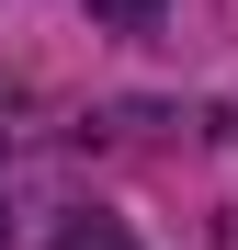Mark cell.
I'll list each match as a JSON object with an SVG mask.
<instances>
[{"mask_svg":"<svg viewBox=\"0 0 238 250\" xmlns=\"http://www.w3.org/2000/svg\"><path fill=\"white\" fill-rule=\"evenodd\" d=\"M57 250H136V239H125V228H113V216H79V228H68Z\"/></svg>","mask_w":238,"mask_h":250,"instance_id":"6da1fadb","label":"cell"},{"mask_svg":"<svg viewBox=\"0 0 238 250\" xmlns=\"http://www.w3.org/2000/svg\"><path fill=\"white\" fill-rule=\"evenodd\" d=\"M102 23H159V0H91Z\"/></svg>","mask_w":238,"mask_h":250,"instance_id":"7a4b0ae2","label":"cell"}]
</instances>
